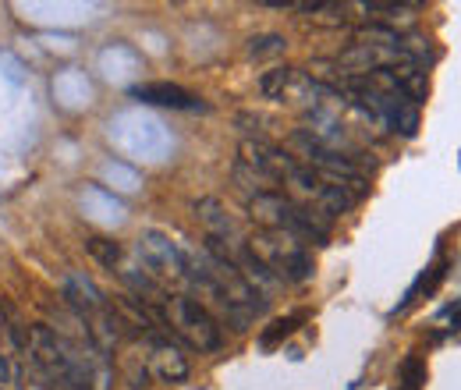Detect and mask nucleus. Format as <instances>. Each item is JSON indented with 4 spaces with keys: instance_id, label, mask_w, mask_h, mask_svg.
I'll use <instances>...</instances> for the list:
<instances>
[{
    "instance_id": "f257e3e1",
    "label": "nucleus",
    "mask_w": 461,
    "mask_h": 390,
    "mask_svg": "<svg viewBox=\"0 0 461 390\" xmlns=\"http://www.w3.org/2000/svg\"><path fill=\"white\" fill-rule=\"evenodd\" d=\"M249 217L259 223L263 231H281V234H291L298 241H316V245H327L330 241V231H334L330 217L298 206L294 199H288L277 188L274 192L249 195Z\"/></svg>"
},
{
    "instance_id": "f03ea898",
    "label": "nucleus",
    "mask_w": 461,
    "mask_h": 390,
    "mask_svg": "<svg viewBox=\"0 0 461 390\" xmlns=\"http://www.w3.org/2000/svg\"><path fill=\"white\" fill-rule=\"evenodd\" d=\"M160 327L171 331L174 337H181L195 351H221L224 348V327L192 295L171 291L164 298V305H160Z\"/></svg>"
},
{
    "instance_id": "7ed1b4c3",
    "label": "nucleus",
    "mask_w": 461,
    "mask_h": 390,
    "mask_svg": "<svg viewBox=\"0 0 461 390\" xmlns=\"http://www.w3.org/2000/svg\"><path fill=\"white\" fill-rule=\"evenodd\" d=\"M249 249L252 256L281 280V284H305L316 274V259L312 252L305 249V241L291 238V234H281V231H256L249 234Z\"/></svg>"
},
{
    "instance_id": "20e7f679",
    "label": "nucleus",
    "mask_w": 461,
    "mask_h": 390,
    "mask_svg": "<svg viewBox=\"0 0 461 390\" xmlns=\"http://www.w3.org/2000/svg\"><path fill=\"white\" fill-rule=\"evenodd\" d=\"M291 157L298 160V164H305L309 170H316L320 177H327V181H334V185H341L348 192H355L358 199L369 192V181H366V170L358 168V164H351L348 157L341 153H334V150H327L323 142H316L309 132H291Z\"/></svg>"
},
{
    "instance_id": "39448f33",
    "label": "nucleus",
    "mask_w": 461,
    "mask_h": 390,
    "mask_svg": "<svg viewBox=\"0 0 461 390\" xmlns=\"http://www.w3.org/2000/svg\"><path fill=\"white\" fill-rule=\"evenodd\" d=\"M135 259H139V267L149 277L157 280V284H164L167 291L188 284L185 245H177L171 234H164V231H142L139 241H135Z\"/></svg>"
},
{
    "instance_id": "423d86ee",
    "label": "nucleus",
    "mask_w": 461,
    "mask_h": 390,
    "mask_svg": "<svg viewBox=\"0 0 461 390\" xmlns=\"http://www.w3.org/2000/svg\"><path fill=\"white\" fill-rule=\"evenodd\" d=\"M146 373L160 384H185L188 380V358L167 334L146 337Z\"/></svg>"
},
{
    "instance_id": "0eeeda50",
    "label": "nucleus",
    "mask_w": 461,
    "mask_h": 390,
    "mask_svg": "<svg viewBox=\"0 0 461 390\" xmlns=\"http://www.w3.org/2000/svg\"><path fill=\"white\" fill-rule=\"evenodd\" d=\"M192 213H195V221L206 227V238H217L224 249H238V245L249 241L245 231H241V223H238V217L230 213L221 199H213V195L199 199V203L192 206Z\"/></svg>"
},
{
    "instance_id": "6e6552de",
    "label": "nucleus",
    "mask_w": 461,
    "mask_h": 390,
    "mask_svg": "<svg viewBox=\"0 0 461 390\" xmlns=\"http://www.w3.org/2000/svg\"><path fill=\"white\" fill-rule=\"evenodd\" d=\"M131 96L142 100V104H153V107L203 111V100L195 93H188L185 86H177V82H142V86H131Z\"/></svg>"
},
{
    "instance_id": "1a4fd4ad",
    "label": "nucleus",
    "mask_w": 461,
    "mask_h": 390,
    "mask_svg": "<svg viewBox=\"0 0 461 390\" xmlns=\"http://www.w3.org/2000/svg\"><path fill=\"white\" fill-rule=\"evenodd\" d=\"M355 7L366 11V18L373 14L376 25H387V29H394V22H411L422 11V4H391V0H366V4H355Z\"/></svg>"
},
{
    "instance_id": "9d476101",
    "label": "nucleus",
    "mask_w": 461,
    "mask_h": 390,
    "mask_svg": "<svg viewBox=\"0 0 461 390\" xmlns=\"http://www.w3.org/2000/svg\"><path fill=\"white\" fill-rule=\"evenodd\" d=\"M86 249H89V256L96 259V263H104L107 270H121V263H124V249L117 245L114 238H100V234H93V238H86Z\"/></svg>"
},
{
    "instance_id": "9b49d317",
    "label": "nucleus",
    "mask_w": 461,
    "mask_h": 390,
    "mask_svg": "<svg viewBox=\"0 0 461 390\" xmlns=\"http://www.w3.org/2000/svg\"><path fill=\"white\" fill-rule=\"evenodd\" d=\"M291 11H302V18L316 25H345L348 4H294Z\"/></svg>"
},
{
    "instance_id": "f8f14e48",
    "label": "nucleus",
    "mask_w": 461,
    "mask_h": 390,
    "mask_svg": "<svg viewBox=\"0 0 461 390\" xmlns=\"http://www.w3.org/2000/svg\"><path fill=\"white\" fill-rule=\"evenodd\" d=\"M444 274H447V259H437V263H433V267H429V270H426L422 277H419L415 284H411V287H408V295H404V302L398 305V309H408V305L415 302V295H419V291L433 295V291H437V284L444 280Z\"/></svg>"
},
{
    "instance_id": "ddd939ff",
    "label": "nucleus",
    "mask_w": 461,
    "mask_h": 390,
    "mask_svg": "<svg viewBox=\"0 0 461 390\" xmlns=\"http://www.w3.org/2000/svg\"><path fill=\"white\" fill-rule=\"evenodd\" d=\"M302 323H305V313H291V316H285V320H274V323L263 331V348H274V344H281V340L294 334Z\"/></svg>"
},
{
    "instance_id": "4468645a",
    "label": "nucleus",
    "mask_w": 461,
    "mask_h": 390,
    "mask_svg": "<svg viewBox=\"0 0 461 390\" xmlns=\"http://www.w3.org/2000/svg\"><path fill=\"white\" fill-rule=\"evenodd\" d=\"M398 384H402V390H422L426 387V362H422L419 355H408V358L402 362Z\"/></svg>"
},
{
    "instance_id": "2eb2a0df",
    "label": "nucleus",
    "mask_w": 461,
    "mask_h": 390,
    "mask_svg": "<svg viewBox=\"0 0 461 390\" xmlns=\"http://www.w3.org/2000/svg\"><path fill=\"white\" fill-rule=\"evenodd\" d=\"M288 47V40L285 36H277V32H263V36H252L249 40V57H270V54H281Z\"/></svg>"
},
{
    "instance_id": "dca6fc26",
    "label": "nucleus",
    "mask_w": 461,
    "mask_h": 390,
    "mask_svg": "<svg viewBox=\"0 0 461 390\" xmlns=\"http://www.w3.org/2000/svg\"><path fill=\"white\" fill-rule=\"evenodd\" d=\"M291 78V68H274V71H267L263 78H259V89H263V96L267 100H277L281 104V96H285V86H288Z\"/></svg>"
},
{
    "instance_id": "f3484780",
    "label": "nucleus",
    "mask_w": 461,
    "mask_h": 390,
    "mask_svg": "<svg viewBox=\"0 0 461 390\" xmlns=\"http://www.w3.org/2000/svg\"><path fill=\"white\" fill-rule=\"evenodd\" d=\"M7 376H11V369H7V358L0 355V390H4V384H7Z\"/></svg>"
},
{
    "instance_id": "a211bd4d",
    "label": "nucleus",
    "mask_w": 461,
    "mask_h": 390,
    "mask_svg": "<svg viewBox=\"0 0 461 390\" xmlns=\"http://www.w3.org/2000/svg\"><path fill=\"white\" fill-rule=\"evenodd\" d=\"M455 331H461V309L455 313Z\"/></svg>"
}]
</instances>
